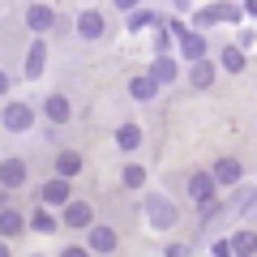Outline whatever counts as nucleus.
Returning <instances> with one entry per match:
<instances>
[{"label": "nucleus", "mask_w": 257, "mask_h": 257, "mask_svg": "<svg viewBox=\"0 0 257 257\" xmlns=\"http://www.w3.org/2000/svg\"><path fill=\"white\" fill-rule=\"evenodd\" d=\"M128 94H133V99H155V94H159V82H155V77H133V82H128Z\"/></svg>", "instance_id": "obj_17"}, {"label": "nucleus", "mask_w": 257, "mask_h": 257, "mask_svg": "<svg viewBox=\"0 0 257 257\" xmlns=\"http://www.w3.org/2000/svg\"><path fill=\"white\" fill-rule=\"evenodd\" d=\"M43 111H47V120H52V124H64V120H69V99H64V94H47Z\"/></svg>", "instance_id": "obj_10"}, {"label": "nucleus", "mask_w": 257, "mask_h": 257, "mask_svg": "<svg viewBox=\"0 0 257 257\" xmlns=\"http://www.w3.org/2000/svg\"><path fill=\"white\" fill-rule=\"evenodd\" d=\"M90 248L94 253H111L116 248V231L111 227H90Z\"/></svg>", "instance_id": "obj_15"}, {"label": "nucleus", "mask_w": 257, "mask_h": 257, "mask_svg": "<svg viewBox=\"0 0 257 257\" xmlns=\"http://www.w3.org/2000/svg\"><path fill=\"white\" fill-rule=\"evenodd\" d=\"M22 227H26V214H22V210H13V206H9V210H0V236H18Z\"/></svg>", "instance_id": "obj_12"}, {"label": "nucleus", "mask_w": 257, "mask_h": 257, "mask_svg": "<svg viewBox=\"0 0 257 257\" xmlns=\"http://www.w3.org/2000/svg\"><path fill=\"white\" fill-rule=\"evenodd\" d=\"M5 202H9V189L0 184V210H9V206H5Z\"/></svg>", "instance_id": "obj_29"}, {"label": "nucleus", "mask_w": 257, "mask_h": 257, "mask_svg": "<svg viewBox=\"0 0 257 257\" xmlns=\"http://www.w3.org/2000/svg\"><path fill=\"white\" fill-rule=\"evenodd\" d=\"M77 172H82V155H77V150H60V155H56V176L69 180V176H77Z\"/></svg>", "instance_id": "obj_9"}, {"label": "nucleus", "mask_w": 257, "mask_h": 257, "mask_svg": "<svg viewBox=\"0 0 257 257\" xmlns=\"http://www.w3.org/2000/svg\"><path fill=\"white\" fill-rule=\"evenodd\" d=\"M30 227H35V231H47V236H52V231H56L52 210H35V214H30Z\"/></svg>", "instance_id": "obj_23"}, {"label": "nucleus", "mask_w": 257, "mask_h": 257, "mask_svg": "<svg viewBox=\"0 0 257 257\" xmlns=\"http://www.w3.org/2000/svg\"><path fill=\"white\" fill-rule=\"evenodd\" d=\"M77 35L82 39H103V18L99 13H82L77 18Z\"/></svg>", "instance_id": "obj_13"}, {"label": "nucleus", "mask_w": 257, "mask_h": 257, "mask_svg": "<svg viewBox=\"0 0 257 257\" xmlns=\"http://www.w3.org/2000/svg\"><path fill=\"white\" fill-rule=\"evenodd\" d=\"M116 9H138V0H116Z\"/></svg>", "instance_id": "obj_30"}, {"label": "nucleus", "mask_w": 257, "mask_h": 257, "mask_svg": "<svg viewBox=\"0 0 257 257\" xmlns=\"http://www.w3.org/2000/svg\"><path fill=\"white\" fill-rule=\"evenodd\" d=\"M0 184H5V189H22V184H26V163H22V159H5V163H0Z\"/></svg>", "instance_id": "obj_6"}, {"label": "nucleus", "mask_w": 257, "mask_h": 257, "mask_svg": "<svg viewBox=\"0 0 257 257\" xmlns=\"http://www.w3.org/2000/svg\"><path fill=\"white\" fill-rule=\"evenodd\" d=\"M5 90H9V77H5V73H0V94H5Z\"/></svg>", "instance_id": "obj_31"}, {"label": "nucleus", "mask_w": 257, "mask_h": 257, "mask_svg": "<svg viewBox=\"0 0 257 257\" xmlns=\"http://www.w3.org/2000/svg\"><path fill=\"white\" fill-rule=\"evenodd\" d=\"M142 180H146V167H138V163H128V167H124V184H128V189H138Z\"/></svg>", "instance_id": "obj_24"}, {"label": "nucleus", "mask_w": 257, "mask_h": 257, "mask_svg": "<svg viewBox=\"0 0 257 257\" xmlns=\"http://www.w3.org/2000/svg\"><path fill=\"white\" fill-rule=\"evenodd\" d=\"M214 257H236V244H227V240H214Z\"/></svg>", "instance_id": "obj_26"}, {"label": "nucleus", "mask_w": 257, "mask_h": 257, "mask_svg": "<svg viewBox=\"0 0 257 257\" xmlns=\"http://www.w3.org/2000/svg\"><path fill=\"white\" fill-rule=\"evenodd\" d=\"M0 257H9V248H5V244H0Z\"/></svg>", "instance_id": "obj_32"}, {"label": "nucleus", "mask_w": 257, "mask_h": 257, "mask_svg": "<svg viewBox=\"0 0 257 257\" xmlns=\"http://www.w3.org/2000/svg\"><path fill=\"white\" fill-rule=\"evenodd\" d=\"M116 142H120V150H138V146H142V128H138V124H124V128L116 133Z\"/></svg>", "instance_id": "obj_18"}, {"label": "nucleus", "mask_w": 257, "mask_h": 257, "mask_svg": "<svg viewBox=\"0 0 257 257\" xmlns=\"http://www.w3.org/2000/svg\"><path fill=\"white\" fill-rule=\"evenodd\" d=\"M231 244H236V257H253L257 253V231H240Z\"/></svg>", "instance_id": "obj_21"}, {"label": "nucleus", "mask_w": 257, "mask_h": 257, "mask_svg": "<svg viewBox=\"0 0 257 257\" xmlns=\"http://www.w3.org/2000/svg\"><path fill=\"white\" fill-rule=\"evenodd\" d=\"M189 82L197 86V90H206V86L214 82V64H210V60H193V73H189Z\"/></svg>", "instance_id": "obj_16"}, {"label": "nucleus", "mask_w": 257, "mask_h": 257, "mask_svg": "<svg viewBox=\"0 0 257 257\" xmlns=\"http://www.w3.org/2000/svg\"><path fill=\"white\" fill-rule=\"evenodd\" d=\"M64 223H69V227H90L94 223V210L86 202H69V210H64Z\"/></svg>", "instance_id": "obj_8"}, {"label": "nucleus", "mask_w": 257, "mask_h": 257, "mask_svg": "<svg viewBox=\"0 0 257 257\" xmlns=\"http://www.w3.org/2000/svg\"><path fill=\"white\" fill-rule=\"evenodd\" d=\"M197 22H240V9L236 5H214V9H202Z\"/></svg>", "instance_id": "obj_11"}, {"label": "nucleus", "mask_w": 257, "mask_h": 257, "mask_svg": "<svg viewBox=\"0 0 257 257\" xmlns=\"http://www.w3.org/2000/svg\"><path fill=\"white\" fill-rule=\"evenodd\" d=\"M26 26L35 30V35H43V30L56 26V13L47 9V5H30V9H26Z\"/></svg>", "instance_id": "obj_7"}, {"label": "nucleus", "mask_w": 257, "mask_h": 257, "mask_svg": "<svg viewBox=\"0 0 257 257\" xmlns=\"http://www.w3.org/2000/svg\"><path fill=\"white\" fill-rule=\"evenodd\" d=\"M43 60H47V47H43V43H35V47H30V56H26V73H30V77H39V73H43Z\"/></svg>", "instance_id": "obj_19"}, {"label": "nucleus", "mask_w": 257, "mask_h": 257, "mask_svg": "<svg viewBox=\"0 0 257 257\" xmlns=\"http://www.w3.org/2000/svg\"><path fill=\"white\" fill-rule=\"evenodd\" d=\"M60 257H90V253H86V248H77V244H69V248H64Z\"/></svg>", "instance_id": "obj_27"}, {"label": "nucleus", "mask_w": 257, "mask_h": 257, "mask_svg": "<svg viewBox=\"0 0 257 257\" xmlns=\"http://www.w3.org/2000/svg\"><path fill=\"white\" fill-rule=\"evenodd\" d=\"M223 69H227V73H240V69H244V52H240V47H223Z\"/></svg>", "instance_id": "obj_22"}, {"label": "nucleus", "mask_w": 257, "mask_h": 257, "mask_svg": "<svg viewBox=\"0 0 257 257\" xmlns=\"http://www.w3.org/2000/svg\"><path fill=\"white\" fill-rule=\"evenodd\" d=\"M146 214H150V223H155V227H172V223H176V206L167 202V197H150Z\"/></svg>", "instance_id": "obj_5"}, {"label": "nucleus", "mask_w": 257, "mask_h": 257, "mask_svg": "<svg viewBox=\"0 0 257 257\" xmlns=\"http://www.w3.org/2000/svg\"><path fill=\"white\" fill-rule=\"evenodd\" d=\"M172 35L180 39L184 60H202V56H206V39H202V35H189V30H184V26H176V22H172Z\"/></svg>", "instance_id": "obj_1"}, {"label": "nucleus", "mask_w": 257, "mask_h": 257, "mask_svg": "<svg viewBox=\"0 0 257 257\" xmlns=\"http://www.w3.org/2000/svg\"><path fill=\"white\" fill-rule=\"evenodd\" d=\"M210 176H214L219 184H236V180H240V163H236V159H219Z\"/></svg>", "instance_id": "obj_14"}, {"label": "nucleus", "mask_w": 257, "mask_h": 257, "mask_svg": "<svg viewBox=\"0 0 257 257\" xmlns=\"http://www.w3.org/2000/svg\"><path fill=\"white\" fill-rule=\"evenodd\" d=\"M0 120H5V128H9V133H26V128H30V120H35V111H30L26 103H9Z\"/></svg>", "instance_id": "obj_2"}, {"label": "nucleus", "mask_w": 257, "mask_h": 257, "mask_svg": "<svg viewBox=\"0 0 257 257\" xmlns=\"http://www.w3.org/2000/svg\"><path fill=\"white\" fill-rule=\"evenodd\" d=\"M150 22H155V13L138 9V13H133V18H128V30H142V26H150ZM155 26H159V22H155Z\"/></svg>", "instance_id": "obj_25"}, {"label": "nucleus", "mask_w": 257, "mask_h": 257, "mask_svg": "<svg viewBox=\"0 0 257 257\" xmlns=\"http://www.w3.org/2000/svg\"><path fill=\"white\" fill-rule=\"evenodd\" d=\"M163 257H189V248H184V244H172V248H167Z\"/></svg>", "instance_id": "obj_28"}, {"label": "nucleus", "mask_w": 257, "mask_h": 257, "mask_svg": "<svg viewBox=\"0 0 257 257\" xmlns=\"http://www.w3.org/2000/svg\"><path fill=\"white\" fill-rule=\"evenodd\" d=\"M39 202H43V206H64V202H69V180H64V176L47 180L43 189H39Z\"/></svg>", "instance_id": "obj_4"}, {"label": "nucleus", "mask_w": 257, "mask_h": 257, "mask_svg": "<svg viewBox=\"0 0 257 257\" xmlns=\"http://www.w3.org/2000/svg\"><path fill=\"white\" fill-rule=\"evenodd\" d=\"M150 77H155L159 86H167V82H172V77H176V64L167 60V56H159V60H155V69H150Z\"/></svg>", "instance_id": "obj_20"}, {"label": "nucleus", "mask_w": 257, "mask_h": 257, "mask_svg": "<svg viewBox=\"0 0 257 257\" xmlns=\"http://www.w3.org/2000/svg\"><path fill=\"white\" fill-rule=\"evenodd\" d=\"M214 176H206V172H193L189 176V197L193 202H202V206H210V197H214Z\"/></svg>", "instance_id": "obj_3"}]
</instances>
